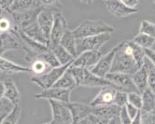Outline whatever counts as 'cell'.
<instances>
[{
  "label": "cell",
  "instance_id": "1",
  "mask_svg": "<svg viewBox=\"0 0 155 124\" xmlns=\"http://www.w3.org/2000/svg\"><path fill=\"white\" fill-rule=\"evenodd\" d=\"M140 67L137 64L129 40L121 41L117 45V51L110 72H120L134 75Z\"/></svg>",
  "mask_w": 155,
  "mask_h": 124
},
{
  "label": "cell",
  "instance_id": "2",
  "mask_svg": "<svg viewBox=\"0 0 155 124\" xmlns=\"http://www.w3.org/2000/svg\"><path fill=\"white\" fill-rule=\"evenodd\" d=\"M69 70L72 73L77 87L84 88H103V87H113L118 91L120 90L113 83L108 81L104 77H99L93 74L90 69L75 67L72 64L69 67Z\"/></svg>",
  "mask_w": 155,
  "mask_h": 124
},
{
  "label": "cell",
  "instance_id": "3",
  "mask_svg": "<svg viewBox=\"0 0 155 124\" xmlns=\"http://www.w3.org/2000/svg\"><path fill=\"white\" fill-rule=\"evenodd\" d=\"M115 27L111 24H107L101 19L97 20H89L87 19L82 21L80 25H78L74 30H72L74 37L79 39L88 37L98 36L101 34L109 33L112 34L115 32Z\"/></svg>",
  "mask_w": 155,
  "mask_h": 124
},
{
  "label": "cell",
  "instance_id": "4",
  "mask_svg": "<svg viewBox=\"0 0 155 124\" xmlns=\"http://www.w3.org/2000/svg\"><path fill=\"white\" fill-rule=\"evenodd\" d=\"M72 64L61 65L59 67H55V68H52L51 70H50L49 72L43 74V75L32 76L31 77V82L36 84L37 86H38L42 90L50 89V88L53 87V85L58 81L59 78L63 76V74L66 70L69 68V66Z\"/></svg>",
  "mask_w": 155,
  "mask_h": 124
},
{
  "label": "cell",
  "instance_id": "5",
  "mask_svg": "<svg viewBox=\"0 0 155 124\" xmlns=\"http://www.w3.org/2000/svg\"><path fill=\"white\" fill-rule=\"evenodd\" d=\"M110 38H111V34L106 33L98 36L77 39V54L80 55L81 53L88 51H101L102 47L110 40Z\"/></svg>",
  "mask_w": 155,
  "mask_h": 124
},
{
  "label": "cell",
  "instance_id": "6",
  "mask_svg": "<svg viewBox=\"0 0 155 124\" xmlns=\"http://www.w3.org/2000/svg\"><path fill=\"white\" fill-rule=\"evenodd\" d=\"M51 111V122L54 124H66L72 122V115L68 104L55 100H48Z\"/></svg>",
  "mask_w": 155,
  "mask_h": 124
},
{
  "label": "cell",
  "instance_id": "7",
  "mask_svg": "<svg viewBox=\"0 0 155 124\" xmlns=\"http://www.w3.org/2000/svg\"><path fill=\"white\" fill-rule=\"evenodd\" d=\"M106 80L113 83L120 91L129 93H138L137 87L134 84L132 75L120 73V72H109L106 76Z\"/></svg>",
  "mask_w": 155,
  "mask_h": 124
},
{
  "label": "cell",
  "instance_id": "8",
  "mask_svg": "<svg viewBox=\"0 0 155 124\" xmlns=\"http://www.w3.org/2000/svg\"><path fill=\"white\" fill-rule=\"evenodd\" d=\"M68 30V21H66L65 17L60 11L55 10L54 21L50 36V49L51 47L56 46V45H59L62 37Z\"/></svg>",
  "mask_w": 155,
  "mask_h": 124
},
{
  "label": "cell",
  "instance_id": "9",
  "mask_svg": "<svg viewBox=\"0 0 155 124\" xmlns=\"http://www.w3.org/2000/svg\"><path fill=\"white\" fill-rule=\"evenodd\" d=\"M21 41L16 30H12L0 36V56L9 51H21Z\"/></svg>",
  "mask_w": 155,
  "mask_h": 124
},
{
  "label": "cell",
  "instance_id": "10",
  "mask_svg": "<svg viewBox=\"0 0 155 124\" xmlns=\"http://www.w3.org/2000/svg\"><path fill=\"white\" fill-rule=\"evenodd\" d=\"M117 51V46L114 47L113 49L110 50L108 52L103 54L101 56V58L99 59V61L96 63V64L91 68V72L94 74L95 76L99 77H106V76L110 72L113 64V60L116 54Z\"/></svg>",
  "mask_w": 155,
  "mask_h": 124
},
{
  "label": "cell",
  "instance_id": "11",
  "mask_svg": "<svg viewBox=\"0 0 155 124\" xmlns=\"http://www.w3.org/2000/svg\"><path fill=\"white\" fill-rule=\"evenodd\" d=\"M71 92H72V90L51 87L47 90H42V92L35 95V98L55 100V101H59V102H63L64 104H69L71 103V100H70Z\"/></svg>",
  "mask_w": 155,
  "mask_h": 124
},
{
  "label": "cell",
  "instance_id": "12",
  "mask_svg": "<svg viewBox=\"0 0 155 124\" xmlns=\"http://www.w3.org/2000/svg\"><path fill=\"white\" fill-rule=\"evenodd\" d=\"M103 53L101 51H88L78 55L74 59L72 66L75 67H81V68L91 69L96 64V63L101 58Z\"/></svg>",
  "mask_w": 155,
  "mask_h": 124
},
{
  "label": "cell",
  "instance_id": "13",
  "mask_svg": "<svg viewBox=\"0 0 155 124\" xmlns=\"http://www.w3.org/2000/svg\"><path fill=\"white\" fill-rule=\"evenodd\" d=\"M106 7L108 12L117 18H126L139 11L137 8H133L127 7L120 0H108L106 2Z\"/></svg>",
  "mask_w": 155,
  "mask_h": 124
},
{
  "label": "cell",
  "instance_id": "14",
  "mask_svg": "<svg viewBox=\"0 0 155 124\" xmlns=\"http://www.w3.org/2000/svg\"><path fill=\"white\" fill-rule=\"evenodd\" d=\"M54 12L55 10H52L48 7H43L38 15V24L49 41L54 21Z\"/></svg>",
  "mask_w": 155,
  "mask_h": 124
},
{
  "label": "cell",
  "instance_id": "15",
  "mask_svg": "<svg viewBox=\"0 0 155 124\" xmlns=\"http://www.w3.org/2000/svg\"><path fill=\"white\" fill-rule=\"evenodd\" d=\"M117 91L118 90L113 87H103L101 88L100 92L89 103V105L92 107L114 105V97Z\"/></svg>",
  "mask_w": 155,
  "mask_h": 124
},
{
  "label": "cell",
  "instance_id": "16",
  "mask_svg": "<svg viewBox=\"0 0 155 124\" xmlns=\"http://www.w3.org/2000/svg\"><path fill=\"white\" fill-rule=\"evenodd\" d=\"M71 115H72V123L76 124L85 118L92 115L93 107L90 105L80 102H71L68 104Z\"/></svg>",
  "mask_w": 155,
  "mask_h": 124
},
{
  "label": "cell",
  "instance_id": "17",
  "mask_svg": "<svg viewBox=\"0 0 155 124\" xmlns=\"http://www.w3.org/2000/svg\"><path fill=\"white\" fill-rule=\"evenodd\" d=\"M150 73V65L147 64L146 60L144 64L134 74L132 75L133 81L137 87L139 93H142L146 89H148V78Z\"/></svg>",
  "mask_w": 155,
  "mask_h": 124
},
{
  "label": "cell",
  "instance_id": "18",
  "mask_svg": "<svg viewBox=\"0 0 155 124\" xmlns=\"http://www.w3.org/2000/svg\"><path fill=\"white\" fill-rule=\"evenodd\" d=\"M120 107L116 105H108V106H96L93 107L92 114L101 118L107 120H110L114 118L119 117Z\"/></svg>",
  "mask_w": 155,
  "mask_h": 124
},
{
  "label": "cell",
  "instance_id": "19",
  "mask_svg": "<svg viewBox=\"0 0 155 124\" xmlns=\"http://www.w3.org/2000/svg\"><path fill=\"white\" fill-rule=\"evenodd\" d=\"M0 70L3 74H8V73H30V67L25 66L19 64H16L14 62L9 61L7 58H4L3 56H0Z\"/></svg>",
  "mask_w": 155,
  "mask_h": 124
},
{
  "label": "cell",
  "instance_id": "20",
  "mask_svg": "<svg viewBox=\"0 0 155 124\" xmlns=\"http://www.w3.org/2000/svg\"><path fill=\"white\" fill-rule=\"evenodd\" d=\"M6 86V93H5V99L12 106L20 105L21 102V94L19 92V89L16 83L12 80V78H6L3 80Z\"/></svg>",
  "mask_w": 155,
  "mask_h": 124
},
{
  "label": "cell",
  "instance_id": "21",
  "mask_svg": "<svg viewBox=\"0 0 155 124\" xmlns=\"http://www.w3.org/2000/svg\"><path fill=\"white\" fill-rule=\"evenodd\" d=\"M63 48H64L68 51L74 58H76L77 54V38L74 37L72 30H68L62 37L60 43H59Z\"/></svg>",
  "mask_w": 155,
  "mask_h": 124
},
{
  "label": "cell",
  "instance_id": "22",
  "mask_svg": "<svg viewBox=\"0 0 155 124\" xmlns=\"http://www.w3.org/2000/svg\"><path fill=\"white\" fill-rule=\"evenodd\" d=\"M39 5L40 4L38 0H14L8 11L10 13L24 12V11L32 9Z\"/></svg>",
  "mask_w": 155,
  "mask_h": 124
},
{
  "label": "cell",
  "instance_id": "23",
  "mask_svg": "<svg viewBox=\"0 0 155 124\" xmlns=\"http://www.w3.org/2000/svg\"><path fill=\"white\" fill-rule=\"evenodd\" d=\"M50 50L54 53L55 56H56V58L58 59L61 65L72 64L74 62L75 58L64 48H63L60 44L56 45V46H54V47H51Z\"/></svg>",
  "mask_w": 155,
  "mask_h": 124
},
{
  "label": "cell",
  "instance_id": "24",
  "mask_svg": "<svg viewBox=\"0 0 155 124\" xmlns=\"http://www.w3.org/2000/svg\"><path fill=\"white\" fill-rule=\"evenodd\" d=\"M142 97V112L155 111V93L148 88L141 93Z\"/></svg>",
  "mask_w": 155,
  "mask_h": 124
},
{
  "label": "cell",
  "instance_id": "25",
  "mask_svg": "<svg viewBox=\"0 0 155 124\" xmlns=\"http://www.w3.org/2000/svg\"><path fill=\"white\" fill-rule=\"evenodd\" d=\"M12 30H16L13 16L9 11H3L0 15V36Z\"/></svg>",
  "mask_w": 155,
  "mask_h": 124
},
{
  "label": "cell",
  "instance_id": "26",
  "mask_svg": "<svg viewBox=\"0 0 155 124\" xmlns=\"http://www.w3.org/2000/svg\"><path fill=\"white\" fill-rule=\"evenodd\" d=\"M53 87L61 88V89H68V90H73L77 87L75 78L72 73L70 72L69 68L63 74V76L59 78L58 81L53 85Z\"/></svg>",
  "mask_w": 155,
  "mask_h": 124
},
{
  "label": "cell",
  "instance_id": "27",
  "mask_svg": "<svg viewBox=\"0 0 155 124\" xmlns=\"http://www.w3.org/2000/svg\"><path fill=\"white\" fill-rule=\"evenodd\" d=\"M30 70L32 73H34L35 76H39V75H43L47 72H49L50 70H51L52 68L43 60H41L40 58L37 57L34 60L32 61V63L30 64Z\"/></svg>",
  "mask_w": 155,
  "mask_h": 124
},
{
  "label": "cell",
  "instance_id": "28",
  "mask_svg": "<svg viewBox=\"0 0 155 124\" xmlns=\"http://www.w3.org/2000/svg\"><path fill=\"white\" fill-rule=\"evenodd\" d=\"M132 40L142 49H152L153 45L155 44L154 38H151L148 35H144V34H140V33H138Z\"/></svg>",
  "mask_w": 155,
  "mask_h": 124
},
{
  "label": "cell",
  "instance_id": "29",
  "mask_svg": "<svg viewBox=\"0 0 155 124\" xmlns=\"http://www.w3.org/2000/svg\"><path fill=\"white\" fill-rule=\"evenodd\" d=\"M21 114V108L20 105L13 106V107L8 111L7 116L4 118L2 124H17Z\"/></svg>",
  "mask_w": 155,
  "mask_h": 124
},
{
  "label": "cell",
  "instance_id": "30",
  "mask_svg": "<svg viewBox=\"0 0 155 124\" xmlns=\"http://www.w3.org/2000/svg\"><path fill=\"white\" fill-rule=\"evenodd\" d=\"M131 48L133 51V56L137 62V64H138L139 67H141L144 63H145L146 60V56H145V51H144V49H142L141 47H139L138 45H137L133 40H129Z\"/></svg>",
  "mask_w": 155,
  "mask_h": 124
},
{
  "label": "cell",
  "instance_id": "31",
  "mask_svg": "<svg viewBox=\"0 0 155 124\" xmlns=\"http://www.w3.org/2000/svg\"><path fill=\"white\" fill-rule=\"evenodd\" d=\"M38 57L40 58L41 60H43L45 63H47L51 67V68H55V67L61 66L58 59L56 58V56L54 55V53L51 50H49L48 51L40 54L39 56H38Z\"/></svg>",
  "mask_w": 155,
  "mask_h": 124
},
{
  "label": "cell",
  "instance_id": "32",
  "mask_svg": "<svg viewBox=\"0 0 155 124\" xmlns=\"http://www.w3.org/2000/svg\"><path fill=\"white\" fill-rule=\"evenodd\" d=\"M139 33L155 38V24L148 20H142L139 27Z\"/></svg>",
  "mask_w": 155,
  "mask_h": 124
},
{
  "label": "cell",
  "instance_id": "33",
  "mask_svg": "<svg viewBox=\"0 0 155 124\" xmlns=\"http://www.w3.org/2000/svg\"><path fill=\"white\" fill-rule=\"evenodd\" d=\"M128 103V93L123 91H117L114 97V105L123 108Z\"/></svg>",
  "mask_w": 155,
  "mask_h": 124
},
{
  "label": "cell",
  "instance_id": "34",
  "mask_svg": "<svg viewBox=\"0 0 155 124\" xmlns=\"http://www.w3.org/2000/svg\"><path fill=\"white\" fill-rule=\"evenodd\" d=\"M128 103L134 106L137 109L142 108V97L139 93H128Z\"/></svg>",
  "mask_w": 155,
  "mask_h": 124
},
{
  "label": "cell",
  "instance_id": "35",
  "mask_svg": "<svg viewBox=\"0 0 155 124\" xmlns=\"http://www.w3.org/2000/svg\"><path fill=\"white\" fill-rule=\"evenodd\" d=\"M109 120L101 119V118H98L94 115H90L89 117L85 118L84 119L81 120L80 122H78L76 124H107Z\"/></svg>",
  "mask_w": 155,
  "mask_h": 124
},
{
  "label": "cell",
  "instance_id": "36",
  "mask_svg": "<svg viewBox=\"0 0 155 124\" xmlns=\"http://www.w3.org/2000/svg\"><path fill=\"white\" fill-rule=\"evenodd\" d=\"M142 124H155V111L142 112L141 111Z\"/></svg>",
  "mask_w": 155,
  "mask_h": 124
},
{
  "label": "cell",
  "instance_id": "37",
  "mask_svg": "<svg viewBox=\"0 0 155 124\" xmlns=\"http://www.w3.org/2000/svg\"><path fill=\"white\" fill-rule=\"evenodd\" d=\"M148 88L155 93V68L153 66H150V73L148 78Z\"/></svg>",
  "mask_w": 155,
  "mask_h": 124
},
{
  "label": "cell",
  "instance_id": "38",
  "mask_svg": "<svg viewBox=\"0 0 155 124\" xmlns=\"http://www.w3.org/2000/svg\"><path fill=\"white\" fill-rule=\"evenodd\" d=\"M119 120L120 124H132V119L127 114L125 107H123L120 109L119 114Z\"/></svg>",
  "mask_w": 155,
  "mask_h": 124
},
{
  "label": "cell",
  "instance_id": "39",
  "mask_svg": "<svg viewBox=\"0 0 155 124\" xmlns=\"http://www.w3.org/2000/svg\"><path fill=\"white\" fill-rule=\"evenodd\" d=\"M125 107V109H126V112H127V114L129 115V117L133 119H134L137 115V113L140 111L139 109H137V107H135L134 106H132L131 104H129V103H127L126 104V106H124Z\"/></svg>",
  "mask_w": 155,
  "mask_h": 124
},
{
  "label": "cell",
  "instance_id": "40",
  "mask_svg": "<svg viewBox=\"0 0 155 124\" xmlns=\"http://www.w3.org/2000/svg\"><path fill=\"white\" fill-rule=\"evenodd\" d=\"M144 51H145L146 59H148L151 63L153 68H155V51H153L152 49H144Z\"/></svg>",
  "mask_w": 155,
  "mask_h": 124
},
{
  "label": "cell",
  "instance_id": "41",
  "mask_svg": "<svg viewBox=\"0 0 155 124\" xmlns=\"http://www.w3.org/2000/svg\"><path fill=\"white\" fill-rule=\"evenodd\" d=\"M14 0H0V8L3 11H8Z\"/></svg>",
  "mask_w": 155,
  "mask_h": 124
},
{
  "label": "cell",
  "instance_id": "42",
  "mask_svg": "<svg viewBox=\"0 0 155 124\" xmlns=\"http://www.w3.org/2000/svg\"><path fill=\"white\" fill-rule=\"evenodd\" d=\"M60 0H39V4L43 7H51L54 5H57Z\"/></svg>",
  "mask_w": 155,
  "mask_h": 124
},
{
  "label": "cell",
  "instance_id": "43",
  "mask_svg": "<svg viewBox=\"0 0 155 124\" xmlns=\"http://www.w3.org/2000/svg\"><path fill=\"white\" fill-rule=\"evenodd\" d=\"M120 1L127 7L133 8H137V5L139 4V0H120Z\"/></svg>",
  "mask_w": 155,
  "mask_h": 124
},
{
  "label": "cell",
  "instance_id": "44",
  "mask_svg": "<svg viewBox=\"0 0 155 124\" xmlns=\"http://www.w3.org/2000/svg\"><path fill=\"white\" fill-rule=\"evenodd\" d=\"M6 86L4 81H0V99H5Z\"/></svg>",
  "mask_w": 155,
  "mask_h": 124
},
{
  "label": "cell",
  "instance_id": "45",
  "mask_svg": "<svg viewBox=\"0 0 155 124\" xmlns=\"http://www.w3.org/2000/svg\"><path fill=\"white\" fill-rule=\"evenodd\" d=\"M132 124H142V119H141V110L137 113V115L132 119Z\"/></svg>",
  "mask_w": 155,
  "mask_h": 124
},
{
  "label": "cell",
  "instance_id": "46",
  "mask_svg": "<svg viewBox=\"0 0 155 124\" xmlns=\"http://www.w3.org/2000/svg\"><path fill=\"white\" fill-rule=\"evenodd\" d=\"M6 107H7V104L4 101V99H0V111H6Z\"/></svg>",
  "mask_w": 155,
  "mask_h": 124
},
{
  "label": "cell",
  "instance_id": "47",
  "mask_svg": "<svg viewBox=\"0 0 155 124\" xmlns=\"http://www.w3.org/2000/svg\"><path fill=\"white\" fill-rule=\"evenodd\" d=\"M78 1L84 4V5H92L95 0H78Z\"/></svg>",
  "mask_w": 155,
  "mask_h": 124
},
{
  "label": "cell",
  "instance_id": "48",
  "mask_svg": "<svg viewBox=\"0 0 155 124\" xmlns=\"http://www.w3.org/2000/svg\"><path fill=\"white\" fill-rule=\"evenodd\" d=\"M8 112H5V111H0V124H2V121L4 119V118L7 116V114Z\"/></svg>",
  "mask_w": 155,
  "mask_h": 124
},
{
  "label": "cell",
  "instance_id": "49",
  "mask_svg": "<svg viewBox=\"0 0 155 124\" xmlns=\"http://www.w3.org/2000/svg\"><path fill=\"white\" fill-rule=\"evenodd\" d=\"M2 74H3V73L1 72V70H0V81H2V80H1V77H2Z\"/></svg>",
  "mask_w": 155,
  "mask_h": 124
},
{
  "label": "cell",
  "instance_id": "50",
  "mask_svg": "<svg viewBox=\"0 0 155 124\" xmlns=\"http://www.w3.org/2000/svg\"><path fill=\"white\" fill-rule=\"evenodd\" d=\"M42 124H54L53 122H51V121H50V122H46V123H42Z\"/></svg>",
  "mask_w": 155,
  "mask_h": 124
},
{
  "label": "cell",
  "instance_id": "51",
  "mask_svg": "<svg viewBox=\"0 0 155 124\" xmlns=\"http://www.w3.org/2000/svg\"><path fill=\"white\" fill-rule=\"evenodd\" d=\"M3 13V10H2V8H0V15H1Z\"/></svg>",
  "mask_w": 155,
  "mask_h": 124
},
{
  "label": "cell",
  "instance_id": "52",
  "mask_svg": "<svg viewBox=\"0 0 155 124\" xmlns=\"http://www.w3.org/2000/svg\"><path fill=\"white\" fill-rule=\"evenodd\" d=\"M104 1H105V2H107V1H108V0H104Z\"/></svg>",
  "mask_w": 155,
  "mask_h": 124
},
{
  "label": "cell",
  "instance_id": "53",
  "mask_svg": "<svg viewBox=\"0 0 155 124\" xmlns=\"http://www.w3.org/2000/svg\"><path fill=\"white\" fill-rule=\"evenodd\" d=\"M66 124H73V123H72V122H71V123H66Z\"/></svg>",
  "mask_w": 155,
  "mask_h": 124
},
{
  "label": "cell",
  "instance_id": "54",
  "mask_svg": "<svg viewBox=\"0 0 155 124\" xmlns=\"http://www.w3.org/2000/svg\"><path fill=\"white\" fill-rule=\"evenodd\" d=\"M153 2H154V3H155V0H153Z\"/></svg>",
  "mask_w": 155,
  "mask_h": 124
},
{
  "label": "cell",
  "instance_id": "55",
  "mask_svg": "<svg viewBox=\"0 0 155 124\" xmlns=\"http://www.w3.org/2000/svg\"><path fill=\"white\" fill-rule=\"evenodd\" d=\"M38 2H39V0H38Z\"/></svg>",
  "mask_w": 155,
  "mask_h": 124
}]
</instances>
